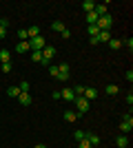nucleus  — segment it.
<instances>
[{"label":"nucleus","mask_w":133,"mask_h":148,"mask_svg":"<svg viewBox=\"0 0 133 148\" xmlns=\"http://www.w3.org/2000/svg\"><path fill=\"white\" fill-rule=\"evenodd\" d=\"M60 36H62V38H64V40H69V38H71V31H69V29H64V31H62V33H60Z\"/></svg>","instance_id":"obj_33"},{"label":"nucleus","mask_w":133,"mask_h":148,"mask_svg":"<svg viewBox=\"0 0 133 148\" xmlns=\"http://www.w3.org/2000/svg\"><path fill=\"white\" fill-rule=\"evenodd\" d=\"M64 29H67V27H64V22H60V20H56V22L51 25V31H56V33H62Z\"/></svg>","instance_id":"obj_15"},{"label":"nucleus","mask_w":133,"mask_h":148,"mask_svg":"<svg viewBox=\"0 0 133 148\" xmlns=\"http://www.w3.org/2000/svg\"><path fill=\"white\" fill-rule=\"evenodd\" d=\"M127 148H129V146H127Z\"/></svg>","instance_id":"obj_38"},{"label":"nucleus","mask_w":133,"mask_h":148,"mask_svg":"<svg viewBox=\"0 0 133 148\" xmlns=\"http://www.w3.org/2000/svg\"><path fill=\"white\" fill-rule=\"evenodd\" d=\"M7 95H9V97H18V95H20V88L18 86H9V88H7Z\"/></svg>","instance_id":"obj_24"},{"label":"nucleus","mask_w":133,"mask_h":148,"mask_svg":"<svg viewBox=\"0 0 133 148\" xmlns=\"http://www.w3.org/2000/svg\"><path fill=\"white\" fill-rule=\"evenodd\" d=\"M0 69H2V73H5V75H9V73H11V71H13L11 62H2V66H0Z\"/></svg>","instance_id":"obj_26"},{"label":"nucleus","mask_w":133,"mask_h":148,"mask_svg":"<svg viewBox=\"0 0 133 148\" xmlns=\"http://www.w3.org/2000/svg\"><path fill=\"white\" fill-rule=\"evenodd\" d=\"M98 20H100V16H98V13H95V11L87 13V25H95Z\"/></svg>","instance_id":"obj_16"},{"label":"nucleus","mask_w":133,"mask_h":148,"mask_svg":"<svg viewBox=\"0 0 133 148\" xmlns=\"http://www.w3.org/2000/svg\"><path fill=\"white\" fill-rule=\"evenodd\" d=\"M87 33H89V36H91V38H98V33H100V29H98V27H95V25H89V27H87Z\"/></svg>","instance_id":"obj_23"},{"label":"nucleus","mask_w":133,"mask_h":148,"mask_svg":"<svg viewBox=\"0 0 133 148\" xmlns=\"http://www.w3.org/2000/svg\"><path fill=\"white\" fill-rule=\"evenodd\" d=\"M78 148H93V146H91L87 139H82V142H78Z\"/></svg>","instance_id":"obj_31"},{"label":"nucleus","mask_w":133,"mask_h":148,"mask_svg":"<svg viewBox=\"0 0 133 148\" xmlns=\"http://www.w3.org/2000/svg\"><path fill=\"white\" fill-rule=\"evenodd\" d=\"M0 60L9 62V60H11V51H9V49H0Z\"/></svg>","instance_id":"obj_21"},{"label":"nucleus","mask_w":133,"mask_h":148,"mask_svg":"<svg viewBox=\"0 0 133 148\" xmlns=\"http://www.w3.org/2000/svg\"><path fill=\"white\" fill-rule=\"evenodd\" d=\"M64 122H69V124H73V122H78V117H80V115H78L76 111H64Z\"/></svg>","instance_id":"obj_8"},{"label":"nucleus","mask_w":133,"mask_h":148,"mask_svg":"<svg viewBox=\"0 0 133 148\" xmlns=\"http://www.w3.org/2000/svg\"><path fill=\"white\" fill-rule=\"evenodd\" d=\"M56 53H58V51H56V47H51V44H47V47L42 49V58H44L47 62H49V60H53V58H56Z\"/></svg>","instance_id":"obj_5"},{"label":"nucleus","mask_w":133,"mask_h":148,"mask_svg":"<svg viewBox=\"0 0 133 148\" xmlns=\"http://www.w3.org/2000/svg\"><path fill=\"white\" fill-rule=\"evenodd\" d=\"M49 75L58 77V64H51V66H49Z\"/></svg>","instance_id":"obj_30"},{"label":"nucleus","mask_w":133,"mask_h":148,"mask_svg":"<svg viewBox=\"0 0 133 148\" xmlns=\"http://www.w3.org/2000/svg\"><path fill=\"white\" fill-rule=\"evenodd\" d=\"M104 91H107V95H115V93H118V86H115V84H109Z\"/></svg>","instance_id":"obj_28"},{"label":"nucleus","mask_w":133,"mask_h":148,"mask_svg":"<svg viewBox=\"0 0 133 148\" xmlns=\"http://www.w3.org/2000/svg\"><path fill=\"white\" fill-rule=\"evenodd\" d=\"M127 80H129V82H133V71H131V69L127 71Z\"/></svg>","instance_id":"obj_35"},{"label":"nucleus","mask_w":133,"mask_h":148,"mask_svg":"<svg viewBox=\"0 0 133 148\" xmlns=\"http://www.w3.org/2000/svg\"><path fill=\"white\" fill-rule=\"evenodd\" d=\"M18 88H20V93H29V82H20Z\"/></svg>","instance_id":"obj_29"},{"label":"nucleus","mask_w":133,"mask_h":148,"mask_svg":"<svg viewBox=\"0 0 133 148\" xmlns=\"http://www.w3.org/2000/svg\"><path fill=\"white\" fill-rule=\"evenodd\" d=\"M33 148H47V146H44V144H38V146H33Z\"/></svg>","instance_id":"obj_36"},{"label":"nucleus","mask_w":133,"mask_h":148,"mask_svg":"<svg viewBox=\"0 0 133 148\" xmlns=\"http://www.w3.org/2000/svg\"><path fill=\"white\" fill-rule=\"evenodd\" d=\"M31 60H33V62H38V64H44V66L49 64V62L42 58V51H33V53H31Z\"/></svg>","instance_id":"obj_10"},{"label":"nucleus","mask_w":133,"mask_h":148,"mask_svg":"<svg viewBox=\"0 0 133 148\" xmlns=\"http://www.w3.org/2000/svg\"><path fill=\"white\" fill-rule=\"evenodd\" d=\"M113 25V18H111V13H104V16H100V20L95 22V27L100 31H109V27Z\"/></svg>","instance_id":"obj_2"},{"label":"nucleus","mask_w":133,"mask_h":148,"mask_svg":"<svg viewBox=\"0 0 133 148\" xmlns=\"http://www.w3.org/2000/svg\"><path fill=\"white\" fill-rule=\"evenodd\" d=\"M115 146H118V148H127V146H129V137H127V135H118Z\"/></svg>","instance_id":"obj_13"},{"label":"nucleus","mask_w":133,"mask_h":148,"mask_svg":"<svg viewBox=\"0 0 133 148\" xmlns=\"http://www.w3.org/2000/svg\"><path fill=\"white\" fill-rule=\"evenodd\" d=\"M18 38H20V42H29V33H27V29H18Z\"/></svg>","instance_id":"obj_25"},{"label":"nucleus","mask_w":133,"mask_h":148,"mask_svg":"<svg viewBox=\"0 0 133 148\" xmlns=\"http://www.w3.org/2000/svg\"><path fill=\"white\" fill-rule=\"evenodd\" d=\"M82 9H84L87 13H91V11L95 9V2H93V0H84V2H82Z\"/></svg>","instance_id":"obj_17"},{"label":"nucleus","mask_w":133,"mask_h":148,"mask_svg":"<svg viewBox=\"0 0 133 148\" xmlns=\"http://www.w3.org/2000/svg\"><path fill=\"white\" fill-rule=\"evenodd\" d=\"M76 108H78V115H82V113H89V99L84 97H76Z\"/></svg>","instance_id":"obj_4"},{"label":"nucleus","mask_w":133,"mask_h":148,"mask_svg":"<svg viewBox=\"0 0 133 148\" xmlns=\"http://www.w3.org/2000/svg\"><path fill=\"white\" fill-rule=\"evenodd\" d=\"M51 97H53V99L58 102V99H60V91H53V93H51Z\"/></svg>","instance_id":"obj_34"},{"label":"nucleus","mask_w":133,"mask_h":148,"mask_svg":"<svg viewBox=\"0 0 133 148\" xmlns=\"http://www.w3.org/2000/svg\"><path fill=\"white\" fill-rule=\"evenodd\" d=\"M69 77H71V66L67 64V62H60V64H58V80L67 82Z\"/></svg>","instance_id":"obj_1"},{"label":"nucleus","mask_w":133,"mask_h":148,"mask_svg":"<svg viewBox=\"0 0 133 148\" xmlns=\"http://www.w3.org/2000/svg\"><path fill=\"white\" fill-rule=\"evenodd\" d=\"M29 51H31L29 42H18L16 44V53H20V56H22V53H29Z\"/></svg>","instance_id":"obj_9"},{"label":"nucleus","mask_w":133,"mask_h":148,"mask_svg":"<svg viewBox=\"0 0 133 148\" xmlns=\"http://www.w3.org/2000/svg\"><path fill=\"white\" fill-rule=\"evenodd\" d=\"M84 139H87V142L91 144V146H98V144H100V137H98V135H93V133H87V135H84Z\"/></svg>","instance_id":"obj_14"},{"label":"nucleus","mask_w":133,"mask_h":148,"mask_svg":"<svg viewBox=\"0 0 133 148\" xmlns=\"http://www.w3.org/2000/svg\"><path fill=\"white\" fill-rule=\"evenodd\" d=\"M29 47H31V51H42L44 47H47V40H44L42 36L31 38V40H29Z\"/></svg>","instance_id":"obj_3"},{"label":"nucleus","mask_w":133,"mask_h":148,"mask_svg":"<svg viewBox=\"0 0 133 148\" xmlns=\"http://www.w3.org/2000/svg\"><path fill=\"white\" fill-rule=\"evenodd\" d=\"M16 99H18V102H20V106H29V104H31V102H33L29 93H20V95H18V97H16Z\"/></svg>","instance_id":"obj_7"},{"label":"nucleus","mask_w":133,"mask_h":148,"mask_svg":"<svg viewBox=\"0 0 133 148\" xmlns=\"http://www.w3.org/2000/svg\"><path fill=\"white\" fill-rule=\"evenodd\" d=\"M109 47H111V51H118V49H122V40H109Z\"/></svg>","instance_id":"obj_20"},{"label":"nucleus","mask_w":133,"mask_h":148,"mask_svg":"<svg viewBox=\"0 0 133 148\" xmlns=\"http://www.w3.org/2000/svg\"><path fill=\"white\" fill-rule=\"evenodd\" d=\"M131 128H133V119H129V122H120V128H118V130H120L122 135H127Z\"/></svg>","instance_id":"obj_11"},{"label":"nucleus","mask_w":133,"mask_h":148,"mask_svg":"<svg viewBox=\"0 0 133 148\" xmlns=\"http://www.w3.org/2000/svg\"><path fill=\"white\" fill-rule=\"evenodd\" d=\"M7 36V25H0V40Z\"/></svg>","instance_id":"obj_32"},{"label":"nucleus","mask_w":133,"mask_h":148,"mask_svg":"<svg viewBox=\"0 0 133 148\" xmlns=\"http://www.w3.org/2000/svg\"><path fill=\"white\" fill-rule=\"evenodd\" d=\"M27 33H29V40H31V38H38V36H40V29L33 25V27H29V29H27Z\"/></svg>","instance_id":"obj_22"},{"label":"nucleus","mask_w":133,"mask_h":148,"mask_svg":"<svg viewBox=\"0 0 133 148\" xmlns=\"http://www.w3.org/2000/svg\"><path fill=\"white\" fill-rule=\"evenodd\" d=\"M0 25H2V18H0Z\"/></svg>","instance_id":"obj_37"},{"label":"nucleus","mask_w":133,"mask_h":148,"mask_svg":"<svg viewBox=\"0 0 133 148\" xmlns=\"http://www.w3.org/2000/svg\"><path fill=\"white\" fill-rule=\"evenodd\" d=\"M84 135H87L84 130H76V133H73V139H76V142H82V139H84Z\"/></svg>","instance_id":"obj_27"},{"label":"nucleus","mask_w":133,"mask_h":148,"mask_svg":"<svg viewBox=\"0 0 133 148\" xmlns=\"http://www.w3.org/2000/svg\"><path fill=\"white\" fill-rule=\"evenodd\" d=\"M60 99L73 102V99H76V93H73V88H62V91H60Z\"/></svg>","instance_id":"obj_6"},{"label":"nucleus","mask_w":133,"mask_h":148,"mask_svg":"<svg viewBox=\"0 0 133 148\" xmlns=\"http://www.w3.org/2000/svg\"><path fill=\"white\" fill-rule=\"evenodd\" d=\"M84 99H89V102H91V99H95L98 97V88H84V95H82Z\"/></svg>","instance_id":"obj_12"},{"label":"nucleus","mask_w":133,"mask_h":148,"mask_svg":"<svg viewBox=\"0 0 133 148\" xmlns=\"http://www.w3.org/2000/svg\"><path fill=\"white\" fill-rule=\"evenodd\" d=\"M109 40H111V33H109V31H100V33H98V42H109Z\"/></svg>","instance_id":"obj_18"},{"label":"nucleus","mask_w":133,"mask_h":148,"mask_svg":"<svg viewBox=\"0 0 133 148\" xmlns=\"http://www.w3.org/2000/svg\"><path fill=\"white\" fill-rule=\"evenodd\" d=\"M107 2H102V5H95V9H93V11L95 13H98V16H104V13H107Z\"/></svg>","instance_id":"obj_19"}]
</instances>
